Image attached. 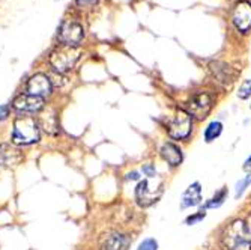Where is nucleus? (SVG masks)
I'll return each instance as SVG.
<instances>
[{"label":"nucleus","instance_id":"1","mask_svg":"<svg viewBox=\"0 0 251 250\" xmlns=\"http://www.w3.org/2000/svg\"><path fill=\"white\" fill-rule=\"evenodd\" d=\"M220 241L224 250H251V235L242 220H233L227 224Z\"/></svg>","mask_w":251,"mask_h":250},{"label":"nucleus","instance_id":"2","mask_svg":"<svg viewBox=\"0 0 251 250\" xmlns=\"http://www.w3.org/2000/svg\"><path fill=\"white\" fill-rule=\"evenodd\" d=\"M11 142L14 145H32L39 142V125L32 116H20L14 121Z\"/></svg>","mask_w":251,"mask_h":250},{"label":"nucleus","instance_id":"3","mask_svg":"<svg viewBox=\"0 0 251 250\" xmlns=\"http://www.w3.org/2000/svg\"><path fill=\"white\" fill-rule=\"evenodd\" d=\"M81 56V52L77 47H66V45H60L56 50L51 52L50 55V65L54 71L59 74H66L68 71H71L75 66Z\"/></svg>","mask_w":251,"mask_h":250},{"label":"nucleus","instance_id":"4","mask_svg":"<svg viewBox=\"0 0 251 250\" xmlns=\"http://www.w3.org/2000/svg\"><path fill=\"white\" fill-rule=\"evenodd\" d=\"M215 104V97L209 92H197L194 94L184 106V109L191 118H196L197 121H203L209 116Z\"/></svg>","mask_w":251,"mask_h":250},{"label":"nucleus","instance_id":"5","mask_svg":"<svg viewBox=\"0 0 251 250\" xmlns=\"http://www.w3.org/2000/svg\"><path fill=\"white\" fill-rule=\"evenodd\" d=\"M193 130V118L184 109H177V111L167 122V133L175 140H185Z\"/></svg>","mask_w":251,"mask_h":250},{"label":"nucleus","instance_id":"6","mask_svg":"<svg viewBox=\"0 0 251 250\" xmlns=\"http://www.w3.org/2000/svg\"><path fill=\"white\" fill-rule=\"evenodd\" d=\"M57 38L60 41V45L66 47H78L80 42L84 38V29L80 23L74 20H63L62 25L57 30Z\"/></svg>","mask_w":251,"mask_h":250},{"label":"nucleus","instance_id":"7","mask_svg":"<svg viewBox=\"0 0 251 250\" xmlns=\"http://www.w3.org/2000/svg\"><path fill=\"white\" fill-rule=\"evenodd\" d=\"M209 74L217 84H220L224 89H229L236 82L239 71L236 70V68H233L230 63H226L221 60H214L209 63Z\"/></svg>","mask_w":251,"mask_h":250},{"label":"nucleus","instance_id":"8","mask_svg":"<svg viewBox=\"0 0 251 250\" xmlns=\"http://www.w3.org/2000/svg\"><path fill=\"white\" fill-rule=\"evenodd\" d=\"M163 194V183L158 186L152 184L149 179H143L135 187V200L140 207L148 208L152 203H155Z\"/></svg>","mask_w":251,"mask_h":250},{"label":"nucleus","instance_id":"9","mask_svg":"<svg viewBox=\"0 0 251 250\" xmlns=\"http://www.w3.org/2000/svg\"><path fill=\"white\" fill-rule=\"evenodd\" d=\"M232 20L235 28L241 33H248L251 29V3L247 0H241L236 3L232 12Z\"/></svg>","mask_w":251,"mask_h":250},{"label":"nucleus","instance_id":"10","mask_svg":"<svg viewBox=\"0 0 251 250\" xmlns=\"http://www.w3.org/2000/svg\"><path fill=\"white\" fill-rule=\"evenodd\" d=\"M26 90L27 94L39 97V98H45L51 94L53 90V83L50 80L49 76L45 74H35L29 79L27 84H26Z\"/></svg>","mask_w":251,"mask_h":250},{"label":"nucleus","instance_id":"11","mask_svg":"<svg viewBox=\"0 0 251 250\" xmlns=\"http://www.w3.org/2000/svg\"><path fill=\"white\" fill-rule=\"evenodd\" d=\"M12 107L21 113H39L44 109V98L30 94H21L12 101Z\"/></svg>","mask_w":251,"mask_h":250},{"label":"nucleus","instance_id":"12","mask_svg":"<svg viewBox=\"0 0 251 250\" xmlns=\"http://www.w3.org/2000/svg\"><path fill=\"white\" fill-rule=\"evenodd\" d=\"M129 244V237L121 232H107L100 240L101 250H128Z\"/></svg>","mask_w":251,"mask_h":250},{"label":"nucleus","instance_id":"13","mask_svg":"<svg viewBox=\"0 0 251 250\" xmlns=\"http://www.w3.org/2000/svg\"><path fill=\"white\" fill-rule=\"evenodd\" d=\"M0 162L3 166H17L23 162V152L11 143H0Z\"/></svg>","mask_w":251,"mask_h":250},{"label":"nucleus","instance_id":"14","mask_svg":"<svg viewBox=\"0 0 251 250\" xmlns=\"http://www.w3.org/2000/svg\"><path fill=\"white\" fill-rule=\"evenodd\" d=\"M159 154H161V157L164 158V160H166L170 166H173V167L179 166V165L182 163V158H184L180 148H179L177 145L172 143V142H166V143L161 146V149H159Z\"/></svg>","mask_w":251,"mask_h":250},{"label":"nucleus","instance_id":"15","mask_svg":"<svg viewBox=\"0 0 251 250\" xmlns=\"http://www.w3.org/2000/svg\"><path fill=\"white\" fill-rule=\"evenodd\" d=\"M200 202H201V187L199 183H194L185 190L184 196H182L180 207L182 208H191V207H197Z\"/></svg>","mask_w":251,"mask_h":250},{"label":"nucleus","instance_id":"16","mask_svg":"<svg viewBox=\"0 0 251 250\" xmlns=\"http://www.w3.org/2000/svg\"><path fill=\"white\" fill-rule=\"evenodd\" d=\"M38 125L39 128H42L47 134L56 136L59 133V124H57V118L54 116V113L47 110L42 111L41 115L38 116Z\"/></svg>","mask_w":251,"mask_h":250},{"label":"nucleus","instance_id":"17","mask_svg":"<svg viewBox=\"0 0 251 250\" xmlns=\"http://www.w3.org/2000/svg\"><path fill=\"white\" fill-rule=\"evenodd\" d=\"M221 133H223V124L220 121H212V122H209V125L206 128H204V140L211 143L217 138H220Z\"/></svg>","mask_w":251,"mask_h":250},{"label":"nucleus","instance_id":"18","mask_svg":"<svg viewBox=\"0 0 251 250\" xmlns=\"http://www.w3.org/2000/svg\"><path fill=\"white\" fill-rule=\"evenodd\" d=\"M227 194H229V193H227V189L218 190V192L214 194V197L208 200L206 208H218V207H221V205H223V202H224L226 197H227Z\"/></svg>","mask_w":251,"mask_h":250},{"label":"nucleus","instance_id":"19","mask_svg":"<svg viewBox=\"0 0 251 250\" xmlns=\"http://www.w3.org/2000/svg\"><path fill=\"white\" fill-rule=\"evenodd\" d=\"M250 184H251V173H250V175H247L244 179H241L239 183L236 184V193H235V196H236V197H241Z\"/></svg>","mask_w":251,"mask_h":250},{"label":"nucleus","instance_id":"20","mask_svg":"<svg viewBox=\"0 0 251 250\" xmlns=\"http://www.w3.org/2000/svg\"><path fill=\"white\" fill-rule=\"evenodd\" d=\"M238 97L241 100H247L251 97V80H244L241 87H239V92H238Z\"/></svg>","mask_w":251,"mask_h":250},{"label":"nucleus","instance_id":"21","mask_svg":"<svg viewBox=\"0 0 251 250\" xmlns=\"http://www.w3.org/2000/svg\"><path fill=\"white\" fill-rule=\"evenodd\" d=\"M137 250H158V243L153 238H146L145 241L140 243V246Z\"/></svg>","mask_w":251,"mask_h":250},{"label":"nucleus","instance_id":"22","mask_svg":"<svg viewBox=\"0 0 251 250\" xmlns=\"http://www.w3.org/2000/svg\"><path fill=\"white\" fill-rule=\"evenodd\" d=\"M204 211H199V214H194V216H191V217H188L187 219V223L188 224H194V223H197V222H200L201 219H204Z\"/></svg>","mask_w":251,"mask_h":250},{"label":"nucleus","instance_id":"23","mask_svg":"<svg viewBox=\"0 0 251 250\" xmlns=\"http://www.w3.org/2000/svg\"><path fill=\"white\" fill-rule=\"evenodd\" d=\"M143 172H145L146 176H149V178H155V175H156V170H155V167H153L152 165H145V166H143Z\"/></svg>","mask_w":251,"mask_h":250},{"label":"nucleus","instance_id":"24","mask_svg":"<svg viewBox=\"0 0 251 250\" xmlns=\"http://www.w3.org/2000/svg\"><path fill=\"white\" fill-rule=\"evenodd\" d=\"M9 116V106H0V121H3Z\"/></svg>","mask_w":251,"mask_h":250},{"label":"nucleus","instance_id":"25","mask_svg":"<svg viewBox=\"0 0 251 250\" xmlns=\"http://www.w3.org/2000/svg\"><path fill=\"white\" fill-rule=\"evenodd\" d=\"M77 2V5L78 6H81V8H86V6H92V5H95L98 0H75Z\"/></svg>","mask_w":251,"mask_h":250},{"label":"nucleus","instance_id":"26","mask_svg":"<svg viewBox=\"0 0 251 250\" xmlns=\"http://www.w3.org/2000/svg\"><path fill=\"white\" fill-rule=\"evenodd\" d=\"M140 176H139V173L137 172H132V173H128V179H132V181H137Z\"/></svg>","mask_w":251,"mask_h":250},{"label":"nucleus","instance_id":"27","mask_svg":"<svg viewBox=\"0 0 251 250\" xmlns=\"http://www.w3.org/2000/svg\"><path fill=\"white\" fill-rule=\"evenodd\" d=\"M245 224H247V229H248V232H250V235H251V213H250V216H248Z\"/></svg>","mask_w":251,"mask_h":250},{"label":"nucleus","instance_id":"28","mask_svg":"<svg viewBox=\"0 0 251 250\" xmlns=\"http://www.w3.org/2000/svg\"><path fill=\"white\" fill-rule=\"evenodd\" d=\"M2 167H3V163H2V162H0V169H2Z\"/></svg>","mask_w":251,"mask_h":250}]
</instances>
